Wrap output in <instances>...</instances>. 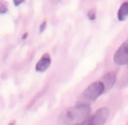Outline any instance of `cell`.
Instances as JSON below:
<instances>
[{
    "instance_id": "3957f363",
    "label": "cell",
    "mask_w": 128,
    "mask_h": 125,
    "mask_svg": "<svg viewBox=\"0 0 128 125\" xmlns=\"http://www.w3.org/2000/svg\"><path fill=\"white\" fill-rule=\"evenodd\" d=\"M110 117L109 107H99L96 112H92L89 117L83 122V125H104Z\"/></svg>"
},
{
    "instance_id": "5b68a950",
    "label": "cell",
    "mask_w": 128,
    "mask_h": 125,
    "mask_svg": "<svg viewBox=\"0 0 128 125\" xmlns=\"http://www.w3.org/2000/svg\"><path fill=\"white\" fill-rule=\"evenodd\" d=\"M50 63H52V57H50V54H42V57L38 60V63H36V72L38 73H42L46 72L47 68L50 67Z\"/></svg>"
},
{
    "instance_id": "8fae6325",
    "label": "cell",
    "mask_w": 128,
    "mask_h": 125,
    "mask_svg": "<svg viewBox=\"0 0 128 125\" xmlns=\"http://www.w3.org/2000/svg\"><path fill=\"white\" fill-rule=\"evenodd\" d=\"M13 3H15L16 7H20V5H23V3H24V0H13Z\"/></svg>"
},
{
    "instance_id": "9c48e42d",
    "label": "cell",
    "mask_w": 128,
    "mask_h": 125,
    "mask_svg": "<svg viewBox=\"0 0 128 125\" xmlns=\"http://www.w3.org/2000/svg\"><path fill=\"white\" fill-rule=\"evenodd\" d=\"M88 20H91V21L96 20V10H89L88 12Z\"/></svg>"
},
{
    "instance_id": "6da1fadb",
    "label": "cell",
    "mask_w": 128,
    "mask_h": 125,
    "mask_svg": "<svg viewBox=\"0 0 128 125\" xmlns=\"http://www.w3.org/2000/svg\"><path fill=\"white\" fill-rule=\"evenodd\" d=\"M91 115V106L86 102H76L65 112V120L68 123H81Z\"/></svg>"
},
{
    "instance_id": "277c9868",
    "label": "cell",
    "mask_w": 128,
    "mask_h": 125,
    "mask_svg": "<svg viewBox=\"0 0 128 125\" xmlns=\"http://www.w3.org/2000/svg\"><path fill=\"white\" fill-rule=\"evenodd\" d=\"M114 63L115 65H126L128 63V41L123 42L114 54Z\"/></svg>"
},
{
    "instance_id": "30bf717a",
    "label": "cell",
    "mask_w": 128,
    "mask_h": 125,
    "mask_svg": "<svg viewBox=\"0 0 128 125\" xmlns=\"http://www.w3.org/2000/svg\"><path fill=\"white\" fill-rule=\"evenodd\" d=\"M47 28V21H42L41 26H39V33H44V29Z\"/></svg>"
},
{
    "instance_id": "7a4b0ae2",
    "label": "cell",
    "mask_w": 128,
    "mask_h": 125,
    "mask_svg": "<svg viewBox=\"0 0 128 125\" xmlns=\"http://www.w3.org/2000/svg\"><path fill=\"white\" fill-rule=\"evenodd\" d=\"M106 93V89H104V84L102 81H94V83H91L89 86L86 88L84 91L81 93V99L83 101H86V102H92V101H96L97 97H100L102 94Z\"/></svg>"
},
{
    "instance_id": "4fadbf2b",
    "label": "cell",
    "mask_w": 128,
    "mask_h": 125,
    "mask_svg": "<svg viewBox=\"0 0 128 125\" xmlns=\"http://www.w3.org/2000/svg\"><path fill=\"white\" fill-rule=\"evenodd\" d=\"M126 125H128V123H126Z\"/></svg>"
},
{
    "instance_id": "ba28073f",
    "label": "cell",
    "mask_w": 128,
    "mask_h": 125,
    "mask_svg": "<svg viewBox=\"0 0 128 125\" xmlns=\"http://www.w3.org/2000/svg\"><path fill=\"white\" fill-rule=\"evenodd\" d=\"M6 12H8V7H6V3L0 0V15H3V13H6Z\"/></svg>"
},
{
    "instance_id": "52a82bcc",
    "label": "cell",
    "mask_w": 128,
    "mask_h": 125,
    "mask_svg": "<svg viewBox=\"0 0 128 125\" xmlns=\"http://www.w3.org/2000/svg\"><path fill=\"white\" fill-rule=\"evenodd\" d=\"M126 18H128V0H125L118 7V12H117V20L118 21H125Z\"/></svg>"
},
{
    "instance_id": "8992f818",
    "label": "cell",
    "mask_w": 128,
    "mask_h": 125,
    "mask_svg": "<svg viewBox=\"0 0 128 125\" xmlns=\"http://www.w3.org/2000/svg\"><path fill=\"white\" fill-rule=\"evenodd\" d=\"M100 81H102L104 89H106V93H107V91H110L114 88V84H115V81H117V73L115 72H107L106 75L100 78Z\"/></svg>"
},
{
    "instance_id": "7c38bea8",
    "label": "cell",
    "mask_w": 128,
    "mask_h": 125,
    "mask_svg": "<svg viewBox=\"0 0 128 125\" xmlns=\"http://www.w3.org/2000/svg\"><path fill=\"white\" fill-rule=\"evenodd\" d=\"M15 123H16V122H15V120H13V122H10V125H15Z\"/></svg>"
}]
</instances>
